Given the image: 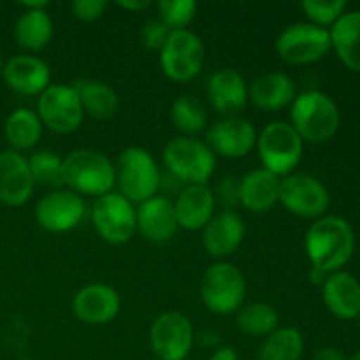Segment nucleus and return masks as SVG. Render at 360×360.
I'll list each match as a JSON object with an SVG mask.
<instances>
[{
	"mask_svg": "<svg viewBox=\"0 0 360 360\" xmlns=\"http://www.w3.org/2000/svg\"><path fill=\"white\" fill-rule=\"evenodd\" d=\"M171 118L176 129L186 134V137L202 132L204 127L207 125L206 109L197 98L190 95H181L172 102Z\"/></svg>",
	"mask_w": 360,
	"mask_h": 360,
	"instance_id": "32",
	"label": "nucleus"
},
{
	"mask_svg": "<svg viewBox=\"0 0 360 360\" xmlns=\"http://www.w3.org/2000/svg\"><path fill=\"white\" fill-rule=\"evenodd\" d=\"M276 309L266 302H252L239 309L238 313V327L248 336L264 338L273 334L278 329Z\"/></svg>",
	"mask_w": 360,
	"mask_h": 360,
	"instance_id": "31",
	"label": "nucleus"
},
{
	"mask_svg": "<svg viewBox=\"0 0 360 360\" xmlns=\"http://www.w3.org/2000/svg\"><path fill=\"white\" fill-rule=\"evenodd\" d=\"M34 185L60 188L63 183V160L53 151H37L28 158Z\"/></svg>",
	"mask_w": 360,
	"mask_h": 360,
	"instance_id": "33",
	"label": "nucleus"
},
{
	"mask_svg": "<svg viewBox=\"0 0 360 360\" xmlns=\"http://www.w3.org/2000/svg\"><path fill=\"white\" fill-rule=\"evenodd\" d=\"M304 246L313 269L333 274L352 259L355 236L350 224L343 218L322 217L306 232Z\"/></svg>",
	"mask_w": 360,
	"mask_h": 360,
	"instance_id": "1",
	"label": "nucleus"
},
{
	"mask_svg": "<svg viewBox=\"0 0 360 360\" xmlns=\"http://www.w3.org/2000/svg\"><path fill=\"white\" fill-rule=\"evenodd\" d=\"M290 125L302 141L320 144L336 136L340 129V111L329 95L322 91H306L294 98L290 109Z\"/></svg>",
	"mask_w": 360,
	"mask_h": 360,
	"instance_id": "2",
	"label": "nucleus"
},
{
	"mask_svg": "<svg viewBox=\"0 0 360 360\" xmlns=\"http://www.w3.org/2000/svg\"><path fill=\"white\" fill-rule=\"evenodd\" d=\"M207 97L214 111L225 118L236 116L248 102V84L234 69H220L207 81Z\"/></svg>",
	"mask_w": 360,
	"mask_h": 360,
	"instance_id": "18",
	"label": "nucleus"
},
{
	"mask_svg": "<svg viewBox=\"0 0 360 360\" xmlns=\"http://www.w3.org/2000/svg\"><path fill=\"white\" fill-rule=\"evenodd\" d=\"M0 72H2V53H0Z\"/></svg>",
	"mask_w": 360,
	"mask_h": 360,
	"instance_id": "45",
	"label": "nucleus"
},
{
	"mask_svg": "<svg viewBox=\"0 0 360 360\" xmlns=\"http://www.w3.org/2000/svg\"><path fill=\"white\" fill-rule=\"evenodd\" d=\"M14 37L21 48L28 51H41L53 37V21L46 9L25 11L16 21Z\"/></svg>",
	"mask_w": 360,
	"mask_h": 360,
	"instance_id": "28",
	"label": "nucleus"
},
{
	"mask_svg": "<svg viewBox=\"0 0 360 360\" xmlns=\"http://www.w3.org/2000/svg\"><path fill=\"white\" fill-rule=\"evenodd\" d=\"M257 144L255 127L245 118L231 116L214 123L207 130V146L225 158H243Z\"/></svg>",
	"mask_w": 360,
	"mask_h": 360,
	"instance_id": "15",
	"label": "nucleus"
},
{
	"mask_svg": "<svg viewBox=\"0 0 360 360\" xmlns=\"http://www.w3.org/2000/svg\"><path fill=\"white\" fill-rule=\"evenodd\" d=\"M280 200V178L255 169L241 179V204L253 213H266Z\"/></svg>",
	"mask_w": 360,
	"mask_h": 360,
	"instance_id": "25",
	"label": "nucleus"
},
{
	"mask_svg": "<svg viewBox=\"0 0 360 360\" xmlns=\"http://www.w3.org/2000/svg\"><path fill=\"white\" fill-rule=\"evenodd\" d=\"M116 4L127 11H144L151 6L150 0H118Z\"/></svg>",
	"mask_w": 360,
	"mask_h": 360,
	"instance_id": "40",
	"label": "nucleus"
},
{
	"mask_svg": "<svg viewBox=\"0 0 360 360\" xmlns=\"http://www.w3.org/2000/svg\"><path fill=\"white\" fill-rule=\"evenodd\" d=\"M171 28L160 20H151L141 30V42L146 49H158L160 51L164 48L165 41L171 35Z\"/></svg>",
	"mask_w": 360,
	"mask_h": 360,
	"instance_id": "36",
	"label": "nucleus"
},
{
	"mask_svg": "<svg viewBox=\"0 0 360 360\" xmlns=\"http://www.w3.org/2000/svg\"><path fill=\"white\" fill-rule=\"evenodd\" d=\"M211 360H239V357H238V352H236L232 347H221L214 352Z\"/></svg>",
	"mask_w": 360,
	"mask_h": 360,
	"instance_id": "41",
	"label": "nucleus"
},
{
	"mask_svg": "<svg viewBox=\"0 0 360 360\" xmlns=\"http://www.w3.org/2000/svg\"><path fill=\"white\" fill-rule=\"evenodd\" d=\"M313 360H347V359H345V355L341 354L338 348L327 347V348H322V350L316 352Z\"/></svg>",
	"mask_w": 360,
	"mask_h": 360,
	"instance_id": "39",
	"label": "nucleus"
},
{
	"mask_svg": "<svg viewBox=\"0 0 360 360\" xmlns=\"http://www.w3.org/2000/svg\"><path fill=\"white\" fill-rule=\"evenodd\" d=\"M4 134L14 151L30 150L41 139L42 123L37 112L27 108H18L7 116Z\"/></svg>",
	"mask_w": 360,
	"mask_h": 360,
	"instance_id": "29",
	"label": "nucleus"
},
{
	"mask_svg": "<svg viewBox=\"0 0 360 360\" xmlns=\"http://www.w3.org/2000/svg\"><path fill=\"white\" fill-rule=\"evenodd\" d=\"M2 74L7 86L21 95H41L51 79L49 67L32 55L13 56L6 63Z\"/></svg>",
	"mask_w": 360,
	"mask_h": 360,
	"instance_id": "19",
	"label": "nucleus"
},
{
	"mask_svg": "<svg viewBox=\"0 0 360 360\" xmlns=\"http://www.w3.org/2000/svg\"><path fill=\"white\" fill-rule=\"evenodd\" d=\"M329 34L341 62L354 72H360V11L345 13Z\"/></svg>",
	"mask_w": 360,
	"mask_h": 360,
	"instance_id": "26",
	"label": "nucleus"
},
{
	"mask_svg": "<svg viewBox=\"0 0 360 360\" xmlns=\"http://www.w3.org/2000/svg\"><path fill=\"white\" fill-rule=\"evenodd\" d=\"M157 7L160 21H164L171 30H183L197 13L195 0H160Z\"/></svg>",
	"mask_w": 360,
	"mask_h": 360,
	"instance_id": "34",
	"label": "nucleus"
},
{
	"mask_svg": "<svg viewBox=\"0 0 360 360\" xmlns=\"http://www.w3.org/2000/svg\"><path fill=\"white\" fill-rule=\"evenodd\" d=\"M120 306L122 301L115 288L102 283H91L74 295L72 311L81 322L101 326L116 319Z\"/></svg>",
	"mask_w": 360,
	"mask_h": 360,
	"instance_id": "17",
	"label": "nucleus"
},
{
	"mask_svg": "<svg viewBox=\"0 0 360 360\" xmlns=\"http://www.w3.org/2000/svg\"><path fill=\"white\" fill-rule=\"evenodd\" d=\"M84 200L72 190H55L42 197L35 206V220L44 231L60 232L72 231L83 220Z\"/></svg>",
	"mask_w": 360,
	"mask_h": 360,
	"instance_id": "14",
	"label": "nucleus"
},
{
	"mask_svg": "<svg viewBox=\"0 0 360 360\" xmlns=\"http://www.w3.org/2000/svg\"><path fill=\"white\" fill-rule=\"evenodd\" d=\"M323 288V302L334 316L354 320L360 315V283L352 274L338 271L327 276Z\"/></svg>",
	"mask_w": 360,
	"mask_h": 360,
	"instance_id": "23",
	"label": "nucleus"
},
{
	"mask_svg": "<svg viewBox=\"0 0 360 360\" xmlns=\"http://www.w3.org/2000/svg\"><path fill=\"white\" fill-rule=\"evenodd\" d=\"M34 192L28 158L20 151H0V202L6 206H23Z\"/></svg>",
	"mask_w": 360,
	"mask_h": 360,
	"instance_id": "16",
	"label": "nucleus"
},
{
	"mask_svg": "<svg viewBox=\"0 0 360 360\" xmlns=\"http://www.w3.org/2000/svg\"><path fill=\"white\" fill-rule=\"evenodd\" d=\"M164 162L179 181L206 185L217 169V158L207 144L193 137H174L164 148Z\"/></svg>",
	"mask_w": 360,
	"mask_h": 360,
	"instance_id": "5",
	"label": "nucleus"
},
{
	"mask_svg": "<svg viewBox=\"0 0 360 360\" xmlns=\"http://www.w3.org/2000/svg\"><path fill=\"white\" fill-rule=\"evenodd\" d=\"M213 195L218 204L227 207V211L236 204H241V179H236L234 176H225L220 179Z\"/></svg>",
	"mask_w": 360,
	"mask_h": 360,
	"instance_id": "37",
	"label": "nucleus"
},
{
	"mask_svg": "<svg viewBox=\"0 0 360 360\" xmlns=\"http://www.w3.org/2000/svg\"><path fill=\"white\" fill-rule=\"evenodd\" d=\"M304 9L306 16L313 21L316 27H327V25H334L347 9V2L345 0H304L301 4Z\"/></svg>",
	"mask_w": 360,
	"mask_h": 360,
	"instance_id": "35",
	"label": "nucleus"
},
{
	"mask_svg": "<svg viewBox=\"0 0 360 360\" xmlns=\"http://www.w3.org/2000/svg\"><path fill=\"white\" fill-rule=\"evenodd\" d=\"M174 204L178 227L185 231H200L214 217L213 190L207 185H188L181 190Z\"/></svg>",
	"mask_w": 360,
	"mask_h": 360,
	"instance_id": "21",
	"label": "nucleus"
},
{
	"mask_svg": "<svg viewBox=\"0 0 360 360\" xmlns=\"http://www.w3.org/2000/svg\"><path fill=\"white\" fill-rule=\"evenodd\" d=\"M248 97L259 109L278 111L294 102L295 84L287 74L267 72L253 81L248 90Z\"/></svg>",
	"mask_w": 360,
	"mask_h": 360,
	"instance_id": "24",
	"label": "nucleus"
},
{
	"mask_svg": "<svg viewBox=\"0 0 360 360\" xmlns=\"http://www.w3.org/2000/svg\"><path fill=\"white\" fill-rule=\"evenodd\" d=\"M37 116L42 125L58 134H70L83 122V108L74 86L49 84L37 102Z\"/></svg>",
	"mask_w": 360,
	"mask_h": 360,
	"instance_id": "11",
	"label": "nucleus"
},
{
	"mask_svg": "<svg viewBox=\"0 0 360 360\" xmlns=\"http://www.w3.org/2000/svg\"><path fill=\"white\" fill-rule=\"evenodd\" d=\"M280 202L301 218H322L330 202L329 190L309 174H288L280 181Z\"/></svg>",
	"mask_w": 360,
	"mask_h": 360,
	"instance_id": "12",
	"label": "nucleus"
},
{
	"mask_svg": "<svg viewBox=\"0 0 360 360\" xmlns=\"http://www.w3.org/2000/svg\"><path fill=\"white\" fill-rule=\"evenodd\" d=\"M348 360H360V352H359V354L352 355V357H350V359H348Z\"/></svg>",
	"mask_w": 360,
	"mask_h": 360,
	"instance_id": "44",
	"label": "nucleus"
},
{
	"mask_svg": "<svg viewBox=\"0 0 360 360\" xmlns=\"http://www.w3.org/2000/svg\"><path fill=\"white\" fill-rule=\"evenodd\" d=\"M21 6L25 7V11H32V9H46V6H48V2H44V0H35V2H23Z\"/></svg>",
	"mask_w": 360,
	"mask_h": 360,
	"instance_id": "43",
	"label": "nucleus"
},
{
	"mask_svg": "<svg viewBox=\"0 0 360 360\" xmlns=\"http://www.w3.org/2000/svg\"><path fill=\"white\" fill-rule=\"evenodd\" d=\"M333 48L327 28L313 23H295L285 28L276 39V51L287 63L304 65L322 60Z\"/></svg>",
	"mask_w": 360,
	"mask_h": 360,
	"instance_id": "9",
	"label": "nucleus"
},
{
	"mask_svg": "<svg viewBox=\"0 0 360 360\" xmlns=\"http://www.w3.org/2000/svg\"><path fill=\"white\" fill-rule=\"evenodd\" d=\"M302 143L294 127L287 122H271L257 137V150L264 169L274 176H288L299 165Z\"/></svg>",
	"mask_w": 360,
	"mask_h": 360,
	"instance_id": "6",
	"label": "nucleus"
},
{
	"mask_svg": "<svg viewBox=\"0 0 360 360\" xmlns=\"http://www.w3.org/2000/svg\"><path fill=\"white\" fill-rule=\"evenodd\" d=\"M304 338L294 327L276 329L266 338L259 352V360H301Z\"/></svg>",
	"mask_w": 360,
	"mask_h": 360,
	"instance_id": "30",
	"label": "nucleus"
},
{
	"mask_svg": "<svg viewBox=\"0 0 360 360\" xmlns=\"http://www.w3.org/2000/svg\"><path fill=\"white\" fill-rule=\"evenodd\" d=\"M116 185L130 202H144L157 195L160 188V171L155 158L143 148H127L115 165Z\"/></svg>",
	"mask_w": 360,
	"mask_h": 360,
	"instance_id": "4",
	"label": "nucleus"
},
{
	"mask_svg": "<svg viewBox=\"0 0 360 360\" xmlns=\"http://www.w3.org/2000/svg\"><path fill=\"white\" fill-rule=\"evenodd\" d=\"M137 229L151 243H165L178 231L174 204L165 197H151L136 211Z\"/></svg>",
	"mask_w": 360,
	"mask_h": 360,
	"instance_id": "22",
	"label": "nucleus"
},
{
	"mask_svg": "<svg viewBox=\"0 0 360 360\" xmlns=\"http://www.w3.org/2000/svg\"><path fill=\"white\" fill-rule=\"evenodd\" d=\"M327 276H329V274L322 273V271H319V269H313L311 274H309V278H311V281L315 285H323V283H326Z\"/></svg>",
	"mask_w": 360,
	"mask_h": 360,
	"instance_id": "42",
	"label": "nucleus"
},
{
	"mask_svg": "<svg viewBox=\"0 0 360 360\" xmlns=\"http://www.w3.org/2000/svg\"><path fill=\"white\" fill-rule=\"evenodd\" d=\"M246 295V281L241 271L229 262L213 264L200 281L204 306L214 315L239 311Z\"/></svg>",
	"mask_w": 360,
	"mask_h": 360,
	"instance_id": "7",
	"label": "nucleus"
},
{
	"mask_svg": "<svg viewBox=\"0 0 360 360\" xmlns=\"http://www.w3.org/2000/svg\"><path fill=\"white\" fill-rule=\"evenodd\" d=\"M206 60L204 42L188 28L172 30L160 49V67L165 76L178 83H186L200 74Z\"/></svg>",
	"mask_w": 360,
	"mask_h": 360,
	"instance_id": "8",
	"label": "nucleus"
},
{
	"mask_svg": "<svg viewBox=\"0 0 360 360\" xmlns=\"http://www.w3.org/2000/svg\"><path fill=\"white\" fill-rule=\"evenodd\" d=\"M202 245L213 257L232 255L245 239V221L234 211H221L214 214L202 229Z\"/></svg>",
	"mask_w": 360,
	"mask_h": 360,
	"instance_id": "20",
	"label": "nucleus"
},
{
	"mask_svg": "<svg viewBox=\"0 0 360 360\" xmlns=\"http://www.w3.org/2000/svg\"><path fill=\"white\" fill-rule=\"evenodd\" d=\"M83 112L95 120H108L118 109V95L109 84L95 79H77L74 83Z\"/></svg>",
	"mask_w": 360,
	"mask_h": 360,
	"instance_id": "27",
	"label": "nucleus"
},
{
	"mask_svg": "<svg viewBox=\"0 0 360 360\" xmlns=\"http://www.w3.org/2000/svg\"><path fill=\"white\" fill-rule=\"evenodd\" d=\"M91 220L97 234L109 245H123L137 231V217L132 202L116 192L97 197L91 210Z\"/></svg>",
	"mask_w": 360,
	"mask_h": 360,
	"instance_id": "10",
	"label": "nucleus"
},
{
	"mask_svg": "<svg viewBox=\"0 0 360 360\" xmlns=\"http://www.w3.org/2000/svg\"><path fill=\"white\" fill-rule=\"evenodd\" d=\"M63 183L77 195L102 197L116 185L112 162L95 150H76L63 158Z\"/></svg>",
	"mask_w": 360,
	"mask_h": 360,
	"instance_id": "3",
	"label": "nucleus"
},
{
	"mask_svg": "<svg viewBox=\"0 0 360 360\" xmlns=\"http://www.w3.org/2000/svg\"><path fill=\"white\" fill-rule=\"evenodd\" d=\"M108 2L104 0H76L72 2V14L81 21H95L105 13Z\"/></svg>",
	"mask_w": 360,
	"mask_h": 360,
	"instance_id": "38",
	"label": "nucleus"
},
{
	"mask_svg": "<svg viewBox=\"0 0 360 360\" xmlns=\"http://www.w3.org/2000/svg\"><path fill=\"white\" fill-rule=\"evenodd\" d=\"M150 343L160 360H185L193 347L192 322L181 313H164L151 326Z\"/></svg>",
	"mask_w": 360,
	"mask_h": 360,
	"instance_id": "13",
	"label": "nucleus"
}]
</instances>
